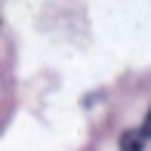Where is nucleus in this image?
Here are the masks:
<instances>
[{
	"label": "nucleus",
	"mask_w": 151,
	"mask_h": 151,
	"mask_svg": "<svg viewBox=\"0 0 151 151\" xmlns=\"http://www.w3.org/2000/svg\"><path fill=\"white\" fill-rule=\"evenodd\" d=\"M142 145H145L142 133H123V139H120V151H142Z\"/></svg>",
	"instance_id": "nucleus-1"
},
{
	"label": "nucleus",
	"mask_w": 151,
	"mask_h": 151,
	"mask_svg": "<svg viewBox=\"0 0 151 151\" xmlns=\"http://www.w3.org/2000/svg\"><path fill=\"white\" fill-rule=\"evenodd\" d=\"M145 139H151V111H148V117H145V123H142V129H139Z\"/></svg>",
	"instance_id": "nucleus-2"
}]
</instances>
